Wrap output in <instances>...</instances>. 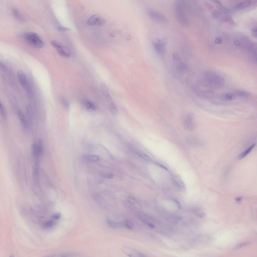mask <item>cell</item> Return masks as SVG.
Segmentation results:
<instances>
[{
  "label": "cell",
  "mask_w": 257,
  "mask_h": 257,
  "mask_svg": "<svg viewBox=\"0 0 257 257\" xmlns=\"http://www.w3.org/2000/svg\"><path fill=\"white\" fill-rule=\"evenodd\" d=\"M203 78L205 84L210 88H221L226 84V80L222 76L211 71L205 72Z\"/></svg>",
  "instance_id": "6da1fadb"
},
{
  "label": "cell",
  "mask_w": 257,
  "mask_h": 257,
  "mask_svg": "<svg viewBox=\"0 0 257 257\" xmlns=\"http://www.w3.org/2000/svg\"><path fill=\"white\" fill-rule=\"evenodd\" d=\"M174 11L176 19L178 23L184 27L188 26L189 22L186 15L187 9L182 0H176L174 3Z\"/></svg>",
  "instance_id": "7a4b0ae2"
},
{
  "label": "cell",
  "mask_w": 257,
  "mask_h": 257,
  "mask_svg": "<svg viewBox=\"0 0 257 257\" xmlns=\"http://www.w3.org/2000/svg\"><path fill=\"white\" fill-rule=\"evenodd\" d=\"M24 39L30 45L37 48H42L45 44L40 36L34 32H26L23 35Z\"/></svg>",
  "instance_id": "3957f363"
},
{
  "label": "cell",
  "mask_w": 257,
  "mask_h": 257,
  "mask_svg": "<svg viewBox=\"0 0 257 257\" xmlns=\"http://www.w3.org/2000/svg\"><path fill=\"white\" fill-rule=\"evenodd\" d=\"M101 88L106 101H107V105L109 111L113 115H116L118 113V108L115 101L113 100V97L111 95L107 86L102 82L101 84Z\"/></svg>",
  "instance_id": "277c9868"
},
{
  "label": "cell",
  "mask_w": 257,
  "mask_h": 257,
  "mask_svg": "<svg viewBox=\"0 0 257 257\" xmlns=\"http://www.w3.org/2000/svg\"><path fill=\"white\" fill-rule=\"evenodd\" d=\"M51 44L56 50L59 55L64 58H69L70 56V53L68 48L65 45L59 41L53 40L51 42Z\"/></svg>",
  "instance_id": "5b68a950"
},
{
  "label": "cell",
  "mask_w": 257,
  "mask_h": 257,
  "mask_svg": "<svg viewBox=\"0 0 257 257\" xmlns=\"http://www.w3.org/2000/svg\"><path fill=\"white\" fill-rule=\"evenodd\" d=\"M148 16L155 21L157 22L160 23H167L168 20L165 16L161 14L160 12H157L155 10H149L147 12Z\"/></svg>",
  "instance_id": "8992f818"
},
{
  "label": "cell",
  "mask_w": 257,
  "mask_h": 257,
  "mask_svg": "<svg viewBox=\"0 0 257 257\" xmlns=\"http://www.w3.org/2000/svg\"><path fill=\"white\" fill-rule=\"evenodd\" d=\"M43 152V141L40 139L38 142L34 143L32 147V153L34 160H39Z\"/></svg>",
  "instance_id": "52a82bcc"
},
{
  "label": "cell",
  "mask_w": 257,
  "mask_h": 257,
  "mask_svg": "<svg viewBox=\"0 0 257 257\" xmlns=\"http://www.w3.org/2000/svg\"><path fill=\"white\" fill-rule=\"evenodd\" d=\"M106 21L101 16L97 15H94L90 16L87 21L88 25L95 26H103L105 25Z\"/></svg>",
  "instance_id": "ba28073f"
},
{
  "label": "cell",
  "mask_w": 257,
  "mask_h": 257,
  "mask_svg": "<svg viewBox=\"0 0 257 257\" xmlns=\"http://www.w3.org/2000/svg\"><path fill=\"white\" fill-rule=\"evenodd\" d=\"M153 47L156 53L160 56H163L165 52L166 42L161 39H157L153 41Z\"/></svg>",
  "instance_id": "9c48e42d"
},
{
  "label": "cell",
  "mask_w": 257,
  "mask_h": 257,
  "mask_svg": "<svg viewBox=\"0 0 257 257\" xmlns=\"http://www.w3.org/2000/svg\"><path fill=\"white\" fill-rule=\"evenodd\" d=\"M183 125L185 128L188 131L193 130L195 127L194 119L192 114L190 113L185 116L183 119Z\"/></svg>",
  "instance_id": "30bf717a"
},
{
  "label": "cell",
  "mask_w": 257,
  "mask_h": 257,
  "mask_svg": "<svg viewBox=\"0 0 257 257\" xmlns=\"http://www.w3.org/2000/svg\"><path fill=\"white\" fill-rule=\"evenodd\" d=\"M17 74L18 78L21 86L28 91H30L29 84L25 73L23 71L19 70L18 71Z\"/></svg>",
  "instance_id": "8fae6325"
},
{
  "label": "cell",
  "mask_w": 257,
  "mask_h": 257,
  "mask_svg": "<svg viewBox=\"0 0 257 257\" xmlns=\"http://www.w3.org/2000/svg\"><path fill=\"white\" fill-rule=\"evenodd\" d=\"M172 178L174 183L178 188V189L181 192H184L186 189V187L185 184L181 178L177 175H173L172 176Z\"/></svg>",
  "instance_id": "7c38bea8"
},
{
  "label": "cell",
  "mask_w": 257,
  "mask_h": 257,
  "mask_svg": "<svg viewBox=\"0 0 257 257\" xmlns=\"http://www.w3.org/2000/svg\"><path fill=\"white\" fill-rule=\"evenodd\" d=\"M81 103L83 107L88 111H95L97 109V106L96 104L88 99H82Z\"/></svg>",
  "instance_id": "4fadbf2b"
},
{
  "label": "cell",
  "mask_w": 257,
  "mask_h": 257,
  "mask_svg": "<svg viewBox=\"0 0 257 257\" xmlns=\"http://www.w3.org/2000/svg\"><path fill=\"white\" fill-rule=\"evenodd\" d=\"M124 252L129 257H142L145 256L144 255H143L138 252L130 248L129 249H128V248L126 247V249L124 251Z\"/></svg>",
  "instance_id": "5bb4252c"
},
{
  "label": "cell",
  "mask_w": 257,
  "mask_h": 257,
  "mask_svg": "<svg viewBox=\"0 0 257 257\" xmlns=\"http://www.w3.org/2000/svg\"><path fill=\"white\" fill-rule=\"evenodd\" d=\"M18 115L19 119L20 121H21V123L23 127L25 129H27L29 128V124H28L27 120L26 119L25 116L20 111L18 112Z\"/></svg>",
  "instance_id": "9a60e30c"
},
{
  "label": "cell",
  "mask_w": 257,
  "mask_h": 257,
  "mask_svg": "<svg viewBox=\"0 0 257 257\" xmlns=\"http://www.w3.org/2000/svg\"><path fill=\"white\" fill-rule=\"evenodd\" d=\"M83 159L86 161L90 162H97L101 160L99 156L95 155H86L83 156Z\"/></svg>",
  "instance_id": "2e32d148"
},
{
  "label": "cell",
  "mask_w": 257,
  "mask_h": 257,
  "mask_svg": "<svg viewBox=\"0 0 257 257\" xmlns=\"http://www.w3.org/2000/svg\"><path fill=\"white\" fill-rule=\"evenodd\" d=\"M256 146V144H253L251 145V146L249 147L247 149H245V150H244L243 152H242L238 156V159H243V158L245 157L246 156H247L248 154H250L252 150H253L254 148Z\"/></svg>",
  "instance_id": "e0dca14e"
},
{
  "label": "cell",
  "mask_w": 257,
  "mask_h": 257,
  "mask_svg": "<svg viewBox=\"0 0 257 257\" xmlns=\"http://www.w3.org/2000/svg\"><path fill=\"white\" fill-rule=\"evenodd\" d=\"M252 2L251 1H245L243 2H241L240 3L237 4L235 8L237 10H243L244 9L249 7L251 4Z\"/></svg>",
  "instance_id": "ac0fdd59"
},
{
  "label": "cell",
  "mask_w": 257,
  "mask_h": 257,
  "mask_svg": "<svg viewBox=\"0 0 257 257\" xmlns=\"http://www.w3.org/2000/svg\"><path fill=\"white\" fill-rule=\"evenodd\" d=\"M237 96L235 92H227L226 94H224L222 96V99H224L225 101H233L234 99H236Z\"/></svg>",
  "instance_id": "d6986e66"
},
{
  "label": "cell",
  "mask_w": 257,
  "mask_h": 257,
  "mask_svg": "<svg viewBox=\"0 0 257 257\" xmlns=\"http://www.w3.org/2000/svg\"><path fill=\"white\" fill-rule=\"evenodd\" d=\"M13 14L14 17L18 21L20 22H24L25 21L23 15L17 9H13Z\"/></svg>",
  "instance_id": "ffe728a7"
},
{
  "label": "cell",
  "mask_w": 257,
  "mask_h": 257,
  "mask_svg": "<svg viewBox=\"0 0 257 257\" xmlns=\"http://www.w3.org/2000/svg\"><path fill=\"white\" fill-rule=\"evenodd\" d=\"M193 212H194V214H196V216H199V218H205L206 216V214L205 213V212L201 209H197V208L194 209H193Z\"/></svg>",
  "instance_id": "44dd1931"
},
{
  "label": "cell",
  "mask_w": 257,
  "mask_h": 257,
  "mask_svg": "<svg viewBox=\"0 0 257 257\" xmlns=\"http://www.w3.org/2000/svg\"><path fill=\"white\" fill-rule=\"evenodd\" d=\"M234 92L236 94V96L241 97H247L250 96L248 92L243 90H237L236 92Z\"/></svg>",
  "instance_id": "7402d4cb"
},
{
  "label": "cell",
  "mask_w": 257,
  "mask_h": 257,
  "mask_svg": "<svg viewBox=\"0 0 257 257\" xmlns=\"http://www.w3.org/2000/svg\"><path fill=\"white\" fill-rule=\"evenodd\" d=\"M136 153L137 154H138L141 158H142L143 159L145 160L146 161L150 162L151 161V159L150 157L148 156L147 154L145 153L144 152L141 151H137Z\"/></svg>",
  "instance_id": "603a6c76"
},
{
  "label": "cell",
  "mask_w": 257,
  "mask_h": 257,
  "mask_svg": "<svg viewBox=\"0 0 257 257\" xmlns=\"http://www.w3.org/2000/svg\"><path fill=\"white\" fill-rule=\"evenodd\" d=\"M252 243V242L251 241H247L238 244V245H236L235 249H241L245 247L250 245Z\"/></svg>",
  "instance_id": "cb8c5ba5"
},
{
  "label": "cell",
  "mask_w": 257,
  "mask_h": 257,
  "mask_svg": "<svg viewBox=\"0 0 257 257\" xmlns=\"http://www.w3.org/2000/svg\"><path fill=\"white\" fill-rule=\"evenodd\" d=\"M0 115L3 118H4V119L6 118V111L4 109V105L1 101H0Z\"/></svg>",
  "instance_id": "d4e9b609"
},
{
  "label": "cell",
  "mask_w": 257,
  "mask_h": 257,
  "mask_svg": "<svg viewBox=\"0 0 257 257\" xmlns=\"http://www.w3.org/2000/svg\"><path fill=\"white\" fill-rule=\"evenodd\" d=\"M124 226L129 230H132L134 227V224H133L132 222L130 220L125 221V222H124Z\"/></svg>",
  "instance_id": "484cf974"
},
{
  "label": "cell",
  "mask_w": 257,
  "mask_h": 257,
  "mask_svg": "<svg viewBox=\"0 0 257 257\" xmlns=\"http://www.w3.org/2000/svg\"><path fill=\"white\" fill-rule=\"evenodd\" d=\"M107 224L110 227H111L112 228H118L119 226L118 224L117 223L114 222H113V221L111 220H107Z\"/></svg>",
  "instance_id": "4316f807"
},
{
  "label": "cell",
  "mask_w": 257,
  "mask_h": 257,
  "mask_svg": "<svg viewBox=\"0 0 257 257\" xmlns=\"http://www.w3.org/2000/svg\"><path fill=\"white\" fill-rule=\"evenodd\" d=\"M53 225H54V222L52 220H49L45 222L43 226L45 228H50L52 227Z\"/></svg>",
  "instance_id": "83f0119b"
},
{
  "label": "cell",
  "mask_w": 257,
  "mask_h": 257,
  "mask_svg": "<svg viewBox=\"0 0 257 257\" xmlns=\"http://www.w3.org/2000/svg\"><path fill=\"white\" fill-rule=\"evenodd\" d=\"M251 34L252 36H253L254 38H257V27H254L251 30Z\"/></svg>",
  "instance_id": "f1b7e54d"
},
{
  "label": "cell",
  "mask_w": 257,
  "mask_h": 257,
  "mask_svg": "<svg viewBox=\"0 0 257 257\" xmlns=\"http://www.w3.org/2000/svg\"><path fill=\"white\" fill-rule=\"evenodd\" d=\"M222 42H223V39H222V37H216V39H215V42L217 44H220L221 43H222Z\"/></svg>",
  "instance_id": "f546056e"
},
{
  "label": "cell",
  "mask_w": 257,
  "mask_h": 257,
  "mask_svg": "<svg viewBox=\"0 0 257 257\" xmlns=\"http://www.w3.org/2000/svg\"><path fill=\"white\" fill-rule=\"evenodd\" d=\"M62 103H63V105L64 107H66V108L69 107V103L66 99H65L64 98H63V99H62Z\"/></svg>",
  "instance_id": "4dcf8cb0"
},
{
  "label": "cell",
  "mask_w": 257,
  "mask_h": 257,
  "mask_svg": "<svg viewBox=\"0 0 257 257\" xmlns=\"http://www.w3.org/2000/svg\"><path fill=\"white\" fill-rule=\"evenodd\" d=\"M143 222H144L145 224L147 225V226H148L149 228H153L155 227L154 226V225L153 224H152L151 222H148V221H146V220H143Z\"/></svg>",
  "instance_id": "1f68e13d"
},
{
  "label": "cell",
  "mask_w": 257,
  "mask_h": 257,
  "mask_svg": "<svg viewBox=\"0 0 257 257\" xmlns=\"http://www.w3.org/2000/svg\"><path fill=\"white\" fill-rule=\"evenodd\" d=\"M127 200H128V203H131V204H133V203H136V200L132 197H128Z\"/></svg>",
  "instance_id": "d6a6232c"
},
{
  "label": "cell",
  "mask_w": 257,
  "mask_h": 257,
  "mask_svg": "<svg viewBox=\"0 0 257 257\" xmlns=\"http://www.w3.org/2000/svg\"><path fill=\"white\" fill-rule=\"evenodd\" d=\"M0 68L4 70H6L7 69L5 64H4V63L1 61H0Z\"/></svg>",
  "instance_id": "836d02e7"
},
{
  "label": "cell",
  "mask_w": 257,
  "mask_h": 257,
  "mask_svg": "<svg viewBox=\"0 0 257 257\" xmlns=\"http://www.w3.org/2000/svg\"><path fill=\"white\" fill-rule=\"evenodd\" d=\"M211 1L213 2L215 4L218 5V6H220L221 8H222V3H221L220 1H218V0H211Z\"/></svg>",
  "instance_id": "e575fe53"
},
{
  "label": "cell",
  "mask_w": 257,
  "mask_h": 257,
  "mask_svg": "<svg viewBox=\"0 0 257 257\" xmlns=\"http://www.w3.org/2000/svg\"><path fill=\"white\" fill-rule=\"evenodd\" d=\"M234 43L237 46H241V43L239 39H235L234 40Z\"/></svg>",
  "instance_id": "d590c367"
},
{
  "label": "cell",
  "mask_w": 257,
  "mask_h": 257,
  "mask_svg": "<svg viewBox=\"0 0 257 257\" xmlns=\"http://www.w3.org/2000/svg\"><path fill=\"white\" fill-rule=\"evenodd\" d=\"M52 217L55 220H59V218H61V215L60 213H56V214H54Z\"/></svg>",
  "instance_id": "8d00e7d4"
},
{
  "label": "cell",
  "mask_w": 257,
  "mask_h": 257,
  "mask_svg": "<svg viewBox=\"0 0 257 257\" xmlns=\"http://www.w3.org/2000/svg\"><path fill=\"white\" fill-rule=\"evenodd\" d=\"M104 177L109 178V179H112L114 178V175L112 174H105L104 175Z\"/></svg>",
  "instance_id": "74e56055"
},
{
  "label": "cell",
  "mask_w": 257,
  "mask_h": 257,
  "mask_svg": "<svg viewBox=\"0 0 257 257\" xmlns=\"http://www.w3.org/2000/svg\"><path fill=\"white\" fill-rule=\"evenodd\" d=\"M242 199H243V197H238V198H237L236 199V202H237V203H240V202H241V201H242Z\"/></svg>",
  "instance_id": "f35d334b"
}]
</instances>
